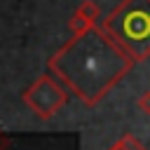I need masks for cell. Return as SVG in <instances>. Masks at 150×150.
Returning <instances> with one entry per match:
<instances>
[{
	"label": "cell",
	"instance_id": "4",
	"mask_svg": "<svg viewBox=\"0 0 150 150\" xmlns=\"http://www.w3.org/2000/svg\"><path fill=\"white\" fill-rule=\"evenodd\" d=\"M110 150H131V148H129V145H127V143H124V141L120 138V141H117V143H115V145H112Z\"/></svg>",
	"mask_w": 150,
	"mask_h": 150
},
{
	"label": "cell",
	"instance_id": "2",
	"mask_svg": "<svg viewBox=\"0 0 150 150\" xmlns=\"http://www.w3.org/2000/svg\"><path fill=\"white\" fill-rule=\"evenodd\" d=\"M98 14H101V12H98V5H94L91 0H84V2L77 7L75 16L70 19V30H73L75 35H87V33L94 28Z\"/></svg>",
	"mask_w": 150,
	"mask_h": 150
},
{
	"label": "cell",
	"instance_id": "3",
	"mask_svg": "<svg viewBox=\"0 0 150 150\" xmlns=\"http://www.w3.org/2000/svg\"><path fill=\"white\" fill-rule=\"evenodd\" d=\"M138 110L145 112V115H150V91H145V94L138 98Z\"/></svg>",
	"mask_w": 150,
	"mask_h": 150
},
{
	"label": "cell",
	"instance_id": "1",
	"mask_svg": "<svg viewBox=\"0 0 150 150\" xmlns=\"http://www.w3.org/2000/svg\"><path fill=\"white\" fill-rule=\"evenodd\" d=\"M23 103L38 112L42 120H49L63 103H66V94L63 89L49 77V75H42L38 77L26 91H23Z\"/></svg>",
	"mask_w": 150,
	"mask_h": 150
}]
</instances>
